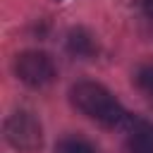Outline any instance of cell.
I'll return each mask as SVG.
<instances>
[{
	"label": "cell",
	"mask_w": 153,
	"mask_h": 153,
	"mask_svg": "<svg viewBox=\"0 0 153 153\" xmlns=\"http://www.w3.org/2000/svg\"><path fill=\"white\" fill-rule=\"evenodd\" d=\"M69 100L72 105L86 115L88 120L98 122L100 127L108 129H120L127 127L131 115L122 108V103L98 81H79L69 88Z\"/></svg>",
	"instance_id": "6da1fadb"
},
{
	"label": "cell",
	"mask_w": 153,
	"mask_h": 153,
	"mask_svg": "<svg viewBox=\"0 0 153 153\" xmlns=\"http://www.w3.org/2000/svg\"><path fill=\"white\" fill-rule=\"evenodd\" d=\"M14 74L22 84L31 88H43L55 81L57 67L55 60L43 50H24L14 57Z\"/></svg>",
	"instance_id": "7a4b0ae2"
},
{
	"label": "cell",
	"mask_w": 153,
	"mask_h": 153,
	"mask_svg": "<svg viewBox=\"0 0 153 153\" xmlns=\"http://www.w3.org/2000/svg\"><path fill=\"white\" fill-rule=\"evenodd\" d=\"M5 139L12 148L22 153H33L43 143V129L41 122L29 110H17L5 120Z\"/></svg>",
	"instance_id": "3957f363"
},
{
	"label": "cell",
	"mask_w": 153,
	"mask_h": 153,
	"mask_svg": "<svg viewBox=\"0 0 153 153\" xmlns=\"http://www.w3.org/2000/svg\"><path fill=\"white\" fill-rule=\"evenodd\" d=\"M124 151L127 153H153V124L131 117L124 127Z\"/></svg>",
	"instance_id": "277c9868"
},
{
	"label": "cell",
	"mask_w": 153,
	"mask_h": 153,
	"mask_svg": "<svg viewBox=\"0 0 153 153\" xmlns=\"http://www.w3.org/2000/svg\"><path fill=\"white\" fill-rule=\"evenodd\" d=\"M98 50L96 45V38L86 31V29H72L67 33V53L74 55V57H81V60H88L93 57Z\"/></svg>",
	"instance_id": "5b68a950"
},
{
	"label": "cell",
	"mask_w": 153,
	"mask_h": 153,
	"mask_svg": "<svg viewBox=\"0 0 153 153\" xmlns=\"http://www.w3.org/2000/svg\"><path fill=\"white\" fill-rule=\"evenodd\" d=\"M55 153H98V151L88 139L72 134V136H62L55 143Z\"/></svg>",
	"instance_id": "8992f818"
},
{
	"label": "cell",
	"mask_w": 153,
	"mask_h": 153,
	"mask_svg": "<svg viewBox=\"0 0 153 153\" xmlns=\"http://www.w3.org/2000/svg\"><path fill=\"white\" fill-rule=\"evenodd\" d=\"M134 84H136V88H139L141 93H146V96L153 98V65L139 67L136 74H134Z\"/></svg>",
	"instance_id": "52a82bcc"
},
{
	"label": "cell",
	"mask_w": 153,
	"mask_h": 153,
	"mask_svg": "<svg viewBox=\"0 0 153 153\" xmlns=\"http://www.w3.org/2000/svg\"><path fill=\"white\" fill-rule=\"evenodd\" d=\"M141 12L148 19H153V0H141Z\"/></svg>",
	"instance_id": "ba28073f"
}]
</instances>
